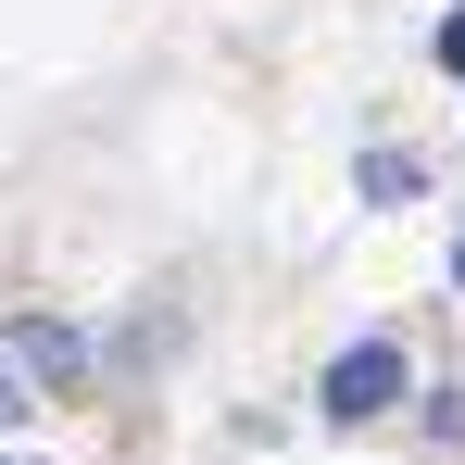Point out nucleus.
I'll list each match as a JSON object with an SVG mask.
<instances>
[{"mask_svg":"<svg viewBox=\"0 0 465 465\" xmlns=\"http://www.w3.org/2000/svg\"><path fill=\"white\" fill-rule=\"evenodd\" d=\"M314 402L340 415V428H365V415H390L402 402V340H352L327 378H314Z\"/></svg>","mask_w":465,"mask_h":465,"instance_id":"obj_1","label":"nucleus"},{"mask_svg":"<svg viewBox=\"0 0 465 465\" xmlns=\"http://www.w3.org/2000/svg\"><path fill=\"white\" fill-rule=\"evenodd\" d=\"M13 352H25L38 378H76V327H13Z\"/></svg>","mask_w":465,"mask_h":465,"instance_id":"obj_2","label":"nucleus"},{"mask_svg":"<svg viewBox=\"0 0 465 465\" xmlns=\"http://www.w3.org/2000/svg\"><path fill=\"white\" fill-rule=\"evenodd\" d=\"M428 176H415V152H365V202H415Z\"/></svg>","mask_w":465,"mask_h":465,"instance_id":"obj_3","label":"nucleus"},{"mask_svg":"<svg viewBox=\"0 0 465 465\" xmlns=\"http://www.w3.org/2000/svg\"><path fill=\"white\" fill-rule=\"evenodd\" d=\"M440 64H453V76H465V0H453V13H440Z\"/></svg>","mask_w":465,"mask_h":465,"instance_id":"obj_4","label":"nucleus"},{"mask_svg":"<svg viewBox=\"0 0 465 465\" xmlns=\"http://www.w3.org/2000/svg\"><path fill=\"white\" fill-rule=\"evenodd\" d=\"M13 415H25V390H13V378H0V428H13Z\"/></svg>","mask_w":465,"mask_h":465,"instance_id":"obj_5","label":"nucleus"},{"mask_svg":"<svg viewBox=\"0 0 465 465\" xmlns=\"http://www.w3.org/2000/svg\"><path fill=\"white\" fill-rule=\"evenodd\" d=\"M453 277H465V239H453Z\"/></svg>","mask_w":465,"mask_h":465,"instance_id":"obj_6","label":"nucleus"}]
</instances>
